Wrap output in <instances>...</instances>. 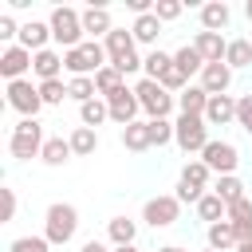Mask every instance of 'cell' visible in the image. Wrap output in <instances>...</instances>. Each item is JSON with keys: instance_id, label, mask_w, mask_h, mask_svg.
Listing matches in <instances>:
<instances>
[{"instance_id": "cell-1", "label": "cell", "mask_w": 252, "mask_h": 252, "mask_svg": "<svg viewBox=\"0 0 252 252\" xmlns=\"http://www.w3.org/2000/svg\"><path fill=\"white\" fill-rule=\"evenodd\" d=\"M75 232H79V209L71 201H51L47 213H43V236L51 240V248L71 244Z\"/></svg>"}, {"instance_id": "cell-2", "label": "cell", "mask_w": 252, "mask_h": 252, "mask_svg": "<svg viewBox=\"0 0 252 252\" xmlns=\"http://www.w3.org/2000/svg\"><path fill=\"white\" fill-rule=\"evenodd\" d=\"M106 63H110V59H106V47H102L98 39H83L79 47L63 51V67H67L71 79H94Z\"/></svg>"}, {"instance_id": "cell-3", "label": "cell", "mask_w": 252, "mask_h": 252, "mask_svg": "<svg viewBox=\"0 0 252 252\" xmlns=\"http://www.w3.org/2000/svg\"><path fill=\"white\" fill-rule=\"evenodd\" d=\"M102 47H106V59H110V67H118L122 75H138V71H142L138 39H134V32H130V28H114V32L102 39Z\"/></svg>"}, {"instance_id": "cell-4", "label": "cell", "mask_w": 252, "mask_h": 252, "mask_svg": "<svg viewBox=\"0 0 252 252\" xmlns=\"http://www.w3.org/2000/svg\"><path fill=\"white\" fill-rule=\"evenodd\" d=\"M43 142H47V134H43L39 118H20V122L12 126L8 154H12L16 161H32V158H39V154H43Z\"/></svg>"}, {"instance_id": "cell-5", "label": "cell", "mask_w": 252, "mask_h": 252, "mask_svg": "<svg viewBox=\"0 0 252 252\" xmlns=\"http://www.w3.org/2000/svg\"><path fill=\"white\" fill-rule=\"evenodd\" d=\"M47 24H51V39H55L63 51H71V47H79V43L87 39V32H83V12H79V8H67V4L51 8Z\"/></svg>"}, {"instance_id": "cell-6", "label": "cell", "mask_w": 252, "mask_h": 252, "mask_svg": "<svg viewBox=\"0 0 252 252\" xmlns=\"http://www.w3.org/2000/svg\"><path fill=\"white\" fill-rule=\"evenodd\" d=\"M134 94H138L146 118H169V114L177 110V94H169V91H165L161 83H154V79H138V83H134Z\"/></svg>"}, {"instance_id": "cell-7", "label": "cell", "mask_w": 252, "mask_h": 252, "mask_svg": "<svg viewBox=\"0 0 252 252\" xmlns=\"http://www.w3.org/2000/svg\"><path fill=\"white\" fill-rule=\"evenodd\" d=\"M209 142L213 138H209V122L205 118H197V114H177L173 118V146L181 154H201Z\"/></svg>"}, {"instance_id": "cell-8", "label": "cell", "mask_w": 252, "mask_h": 252, "mask_svg": "<svg viewBox=\"0 0 252 252\" xmlns=\"http://www.w3.org/2000/svg\"><path fill=\"white\" fill-rule=\"evenodd\" d=\"M4 94H8V106H12L20 118H39V110H43L39 83H32V79H16V83H4Z\"/></svg>"}, {"instance_id": "cell-9", "label": "cell", "mask_w": 252, "mask_h": 252, "mask_svg": "<svg viewBox=\"0 0 252 252\" xmlns=\"http://www.w3.org/2000/svg\"><path fill=\"white\" fill-rule=\"evenodd\" d=\"M201 161H205L217 177H228V173H236V165H240V150H236L228 138H213V142L201 150Z\"/></svg>"}, {"instance_id": "cell-10", "label": "cell", "mask_w": 252, "mask_h": 252, "mask_svg": "<svg viewBox=\"0 0 252 252\" xmlns=\"http://www.w3.org/2000/svg\"><path fill=\"white\" fill-rule=\"evenodd\" d=\"M142 220H146L150 228H169V224L181 220V201H177L173 193H158V197H150V201L142 205Z\"/></svg>"}, {"instance_id": "cell-11", "label": "cell", "mask_w": 252, "mask_h": 252, "mask_svg": "<svg viewBox=\"0 0 252 252\" xmlns=\"http://www.w3.org/2000/svg\"><path fill=\"white\" fill-rule=\"evenodd\" d=\"M106 106H110V122H118L122 130H126L130 122H138V114H142V102H138L134 87H122V91H114V94L106 98Z\"/></svg>"}, {"instance_id": "cell-12", "label": "cell", "mask_w": 252, "mask_h": 252, "mask_svg": "<svg viewBox=\"0 0 252 252\" xmlns=\"http://www.w3.org/2000/svg\"><path fill=\"white\" fill-rule=\"evenodd\" d=\"M32 51L28 47H20V43H12V47H4L0 51V75H4V83H16V79H28V71H32Z\"/></svg>"}, {"instance_id": "cell-13", "label": "cell", "mask_w": 252, "mask_h": 252, "mask_svg": "<svg viewBox=\"0 0 252 252\" xmlns=\"http://www.w3.org/2000/svg\"><path fill=\"white\" fill-rule=\"evenodd\" d=\"M232 67L228 63H205V71L197 75V87L213 98V94H228V87H232Z\"/></svg>"}, {"instance_id": "cell-14", "label": "cell", "mask_w": 252, "mask_h": 252, "mask_svg": "<svg viewBox=\"0 0 252 252\" xmlns=\"http://www.w3.org/2000/svg\"><path fill=\"white\" fill-rule=\"evenodd\" d=\"M118 24L110 20V12L102 8V4H91V8H83V32H87V39H106L110 32H114Z\"/></svg>"}, {"instance_id": "cell-15", "label": "cell", "mask_w": 252, "mask_h": 252, "mask_svg": "<svg viewBox=\"0 0 252 252\" xmlns=\"http://www.w3.org/2000/svg\"><path fill=\"white\" fill-rule=\"evenodd\" d=\"M63 51H55V47H47V51H35V59H32V75H35V83H51V79H63Z\"/></svg>"}, {"instance_id": "cell-16", "label": "cell", "mask_w": 252, "mask_h": 252, "mask_svg": "<svg viewBox=\"0 0 252 252\" xmlns=\"http://www.w3.org/2000/svg\"><path fill=\"white\" fill-rule=\"evenodd\" d=\"M201 32H224L228 24H232V8L224 4V0H209V4H201Z\"/></svg>"}, {"instance_id": "cell-17", "label": "cell", "mask_w": 252, "mask_h": 252, "mask_svg": "<svg viewBox=\"0 0 252 252\" xmlns=\"http://www.w3.org/2000/svg\"><path fill=\"white\" fill-rule=\"evenodd\" d=\"M193 47L201 51L205 63H224V51H228V39L220 32H197L193 35Z\"/></svg>"}, {"instance_id": "cell-18", "label": "cell", "mask_w": 252, "mask_h": 252, "mask_svg": "<svg viewBox=\"0 0 252 252\" xmlns=\"http://www.w3.org/2000/svg\"><path fill=\"white\" fill-rule=\"evenodd\" d=\"M205 122H209V126H228V122H236V98H232V94H213L209 106H205Z\"/></svg>"}, {"instance_id": "cell-19", "label": "cell", "mask_w": 252, "mask_h": 252, "mask_svg": "<svg viewBox=\"0 0 252 252\" xmlns=\"http://www.w3.org/2000/svg\"><path fill=\"white\" fill-rule=\"evenodd\" d=\"M106 240H110V248H130V244L138 240V220H130V217H110V220H106Z\"/></svg>"}, {"instance_id": "cell-20", "label": "cell", "mask_w": 252, "mask_h": 252, "mask_svg": "<svg viewBox=\"0 0 252 252\" xmlns=\"http://www.w3.org/2000/svg\"><path fill=\"white\" fill-rule=\"evenodd\" d=\"M236 244H240V236H236L232 220H217V224H209V228H205V248H217V252H232Z\"/></svg>"}, {"instance_id": "cell-21", "label": "cell", "mask_w": 252, "mask_h": 252, "mask_svg": "<svg viewBox=\"0 0 252 252\" xmlns=\"http://www.w3.org/2000/svg\"><path fill=\"white\" fill-rule=\"evenodd\" d=\"M130 32H134V39L142 43V47H158V39H161V20L154 16V12H146V16H134V24H130Z\"/></svg>"}, {"instance_id": "cell-22", "label": "cell", "mask_w": 252, "mask_h": 252, "mask_svg": "<svg viewBox=\"0 0 252 252\" xmlns=\"http://www.w3.org/2000/svg\"><path fill=\"white\" fill-rule=\"evenodd\" d=\"M71 158H75V150H71V142H67L63 134H55V138H47V142H43V154H39V161H43V165L59 169V165H67Z\"/></svg>"}, {"instance_id": "cell-23", "label": "cell", "mask_w": 252, "mask_h": 252, "mask_svg": "<svg viewBox=\"0 0 252 252\" xmlns=\"http://www.w3.org/2000/svg\"><path fill=\"white\" fill-rule=\"evenodd\" d=\"M173 67H177L185 79H193V75H201V71H205V59H201V51H197L193 43H181V47L173 51Z\"/></svg>"}, {"instance_id": "cell-24", "label": "cell", "mask_w": 252, "mask_h": 252, "mask_svg": "<svg viewBox=\"0 0 252 252\" xmlns=\"http://www.w3.org/2000/svg\"><path fill=\"white\" fill-rule=\"evenodd\" d=\"M193 209H197V217L205 220V228H209V224H217V220H228V205H224V201H220L213 189H209V193H205V197H201Z\"/></svg>"}, {"instance_id": "cell-25", "label": "cell", "mask_w": 252, "mask_h": 252, "mask_svg": "<svg viewBox=\"0 0 252 252\" xmlns=\"http://www.w3.org/2000/svg\"><path fill=\"white\" fill-rule=\"evenodd\" d=\"M169 67H173V55H169V51H161V47H154V51H146V55H142V79H154V83H158Z\"/></svg>"}, {"instance_id": "cell-26", "label": "cell", "mask_w": 252, "mask_h": 252, "mask_svg": "<svg viewBox=\"0 0 252 252\" xmlns=\"http://www.w3.org/2000/svg\"><path fill=\"white\" fill-rule=\"evenodd\" d=\"M205 106H209V94H205L197 83H189V87L177 94V110H181V114H197V118H205Z\"/></svg>"}, {"instance_id": "cell-27", "label": "cell", "mask_w": 252, "mask_h": 252, "mask_svg": "<svg viewBox=\"0 0 252 252\" xmlns=\"http://www.w3.org/2000/svg\"><path fill=\"white\" fill-rule=\"evenodd\" d=\"M102 122H110V106H106V98H102V94L79 106V126H91V130H98Z\"/></svg>"}, {"instance_id": "cell-28", "label": "cell", "mask_w": 252, "mask_h": 252, "mask_svg": "<svg viewBox=\"0 0 252 252\" xmlns=\"http://www.w3.org/2000/svg\"><path fill=\"white\" fill-rule=\"evenodd\" d=\"M228 220H232V228H236L240 240H252V197L228 205Z\"/></svg>"}, {"instance_id": "cell-29", "label": "cell", "mask_w": 252, "mask_h": 252, "mask_svg": "<svg viewBox=\"0 0 252 252\" xmlns=\"http://www.w3.org/2000/svg\"><path fill=\"white\" fill-rule=\"evenodd\" d=\"M122 146L130 150V154H146L154 142H150V122H130L126 130H122Z\"/></svg>"}, {"instance_id": "cell-30", "label": "cell", "mask_w": 252, "mask_h": 252, "mask_svg": "<svg viewBox=\"0 0 252 252\" xmlns=\"http://www.w3.org/2000/svg\"><path fill=\"white\" fill-rule=\"evenodd\" d=\"M67 142H71L75 158H91V154L98 150V130H91V126H75V130L67 134Z\"/></svg>"}, {"instance_id": "cell-31", "label": "cell", "mask_w": 252, "mask_h": 252, "mask_svg": "<svg viewBox=\"0 0 252 252\" xmlns=\"http://www.w3.org/2000/svg\"><path fill=\"white\" fill-rule=\"evenodd\" d=\"M213 177H217V173H213V169H209L201 158H189V161L181 165V177H177V181H185V185H197V189H209V181H213Z\"/></svg>"}, {"instance_id": "cell-32", "label": "cell", "mask_w": 252, "mask_h": 252, "mask_svg": "<svg viewBox=\"0 0 252 252\" xmlns=\"http://www.w3.org/2000/svg\"><path fill=\"white\" fill-rule=\"evenodd\" d=\"M213 193H217L224 205H236V201H244V197H248V193H244V181H240L236 173H228V177H217Z\"/></svg>"}, {"instance_id": "cell-33", "label": "cell", "mask_w": 252, "mask_h": 252, "mask_svg": "<svg viewBox=\"0 0 252 252\" xmlns=\"http://www.w3.org/2000/svg\"><path fill=\"white\" fill-rule=\"evenodd\" d=\"M224 63H228L232 71H244V67H252V39H228Z\"/></svg>"}, {"instance_id": "cell-34", "label": "cell", "mask_w": 252, "mask_h": 252, "mask_svg": "<svg viewBox=\"0 0 252 252\" xmlns=\"http://www.w3.org/2000/svg\"><path fill=\"white\" fill-rule=\"evenodd\" d=\"M94 87H98V94H102V98H110L114 91H122V87H126V75H122L118 67H110V63H106V67L94 75Z\"/></svg>"}, {"instance_id": "cell-35", "label": "cell", "mask_w": 252, "mask_h": 252, "mask_svg": "<svg viewBox=\"0 0 252 252\" xmlns=\"http://www.w3.org/2000/svg\"><path fill=\"white\" fill-rule=\"evenodd\" d=\"M67 94L83 106V102H91V98H98V87H94V79H67Z\"/></svg>"}, {"instance_id": "cell-36", "label": "cell", "mask_w": 252, "mask_h": 252, "mask_svg": "<svg viewBox=\"0 0 252 252\" xmlns=\"http://www.w3.org/2000/svg\"><path fill=\"white\" fill-rule=\"evenodd\" d=\"M39 98H43V106H63V98H71V94H67L63 79H51V83H39Z\"/></svg>"}, {"instance_id": "cell-37", "label": "cell", "mask_w": 252, "mask_h": 252, "mask_svg": "<svg viewBox=\"0 0 252 252\" xmlns=\"http://www.w3.org/2000/svg\"><path fill=\"white\" fill-rule=\"evenodd\" d=\"M146 122H150V142H154L158 150L173 142V122H169V118H146Z\"/></svg>"}, {"instance_id": "cell-38", "label": "cell", "mask_w": 252, "mask_h": 252, "mask_svg": "<svg viewBox=\"0 0 252 252\" xmlns=\"http://www.w3.org/2000/svg\"><path fill=\"white\" fill-rule=\"evenodd\" d=\"M8 252H51V240L47 236H16L8 244Z\"/></svg>"}, {"instance_id": "cell-39", "label": "cell", "mask_w": 252, "mask_h": 252, "mask_svg": "<svg viewBox=\"0 0 252 252\" xmlns=\"http://www.w3.org/2000/svg\"><path fill=\"white\" fill-rule=\"evenodd\" d=\"M236 126H240L244 134H252V91L236 98Z\"/></svg>"}, {"instance_id": "cell-40", "label": "cell", "mask_w": 252, "mask_h": 252, "mask_svg": "<svg viewBox=\"0 0 252 252\" xmlns=\"http://www.w3.org/2000/svg\"><path fill=\"white\" fill-rule=\"evenodd\" d=\"M0 39H4V47H12V43L20 39V24H16V16H8V12H0Z\"/></svg>"}, {"instance_id": "cell-41", "label": "cell", "mask_w": 252, "mask_h": 252, "mask_svg": "<svg viewBox=\"0 0 252 252\" xmlns=\"http://www.w3.org/2000/svg\"><path fill=\"white\" fill-rule=\"evenodd\" d=\"M154 16H158L161 24H173V20L181 16V4H177V0H158V4H154Z\"/></svg>"}, {"instance_id": "cell-42", "label": "cell", "mask_w": 252, "mask_h": 252, "mask_svg": "<svg viewBox=\"0 0 252 252\" xmlns=\"http://www.w3.org/2000/svg\"><path fill=\"white\" fill-rule=\"evenodd\" d=\"M205 193H209V189H197V185H185V181H177V189H173V197H177L181 205H197Z\"/></svg>"}, {"instance_id": "cell-43", "label": "cell", "mask_w": 252, "mask_h": 252, "mask_svg": "<svg viewBox=\"0 0 252 252\" xmlns=\"http://www.w3.org/2000/svg\"><path fill=\"white\" fill-rule=\"evenodd\" d=\"M0 197H4V217H0V224H8V220H16V189H0Z\"/></svg>"}, {"instance_id": "cell-44", "label": "cell", "mask_w": 252, "mask_h": 252, "mask_svg": "<svg viewBox=\"0 0 252 252\" xmlns=\"http://www.w3.org/2000/svg\"><path fill=\"white\" fill-rule=\"evenodd\" d=\"M79 252H114V248H110L106 240H94V236H91V240H83V248H79Z\"/></svg>"}, {"instance_id": "cell-45", "label": "cell", "mask_w": 252, "mask_h": 252, "mask_svg": "<svg viewBox=\"0 0 252 252\" xmlns=\"http://www.w3.org/2000/svg\"><path fill=\"white\" fill-rule=\"evenodd\" d=\"M158 252H189V248H181V244H165V248H158Z\"/></svg>"}, {"instance_id": "cell-46", "label": "cell", "mask_w": 252, "mask_h": 252, "mask_svg": "<svg viewBox=\"0 0 252 252\" xmlns=\"http://www.w3.org/2000/svg\"><path fill=\"white\" fill-rule=\"evenodd\" d=\"M236 252H252V240H240V244H236Z\"/></svg>"}, {"instance_id": "cell-47", "label": "cell", "mask_w": 252, "mask_h": 252, "mask_svg": "<svg viewBox=\"0 0 252 252\" xmlns=\"http://www.w3.org/2000/svg\"><path fill=\"white\" fill-rule=\"evenodd\" d=\"M244 16H248V24H252V0H244Z\"/></svg>"}, {"instance_id": "cell-48", "label": "cell", "mask_w": 252, "mask_h": 252, "mask_svg": "<svg viewBox=\"0 0 252 252\" xmlns=\"http://www.w3.org/2000/svg\"><path fill=\"white\" fill-rule=\"evenodd\" d=\"M114 252H142V248H138V244H130V248H114Z\"/></svg>"}, {"instance_id": "cell-49", "label": "cell", "mask_w": 252, "mask_h": 252, "mask_svg": "<svg viewBox=\"0 0 252 252\" xmlns=\"http://www.w3.org/2000/svg\"><path fill=\"white\" fill-rule=\"evenodd\" d=\"M205 252H217V248H205Z\"/></svg>"}]
</instances>
